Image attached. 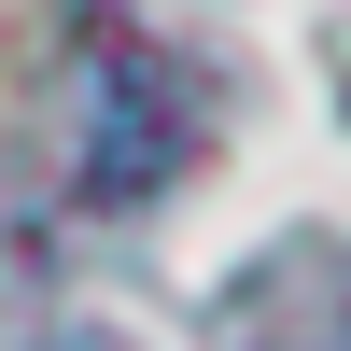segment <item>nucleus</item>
<instances>
[{
    "instance_id": "obj_1",
    "label": "nucleus",
    "mask_w": 351,
    "mask_h": 351,
    "mask_svg": "<svg viewBox=\"0 0 351 351\" xmlns=\"http://www.w3.org/2000/svg\"><path fill=\"white\" fill-rule=\"evenodd\" d=\"M183 155H197V112H183V84H169V56L127 43V28H84V56H71V183L99 197V211H127V197H155Z\"/></svg>"
}]
</instances>
